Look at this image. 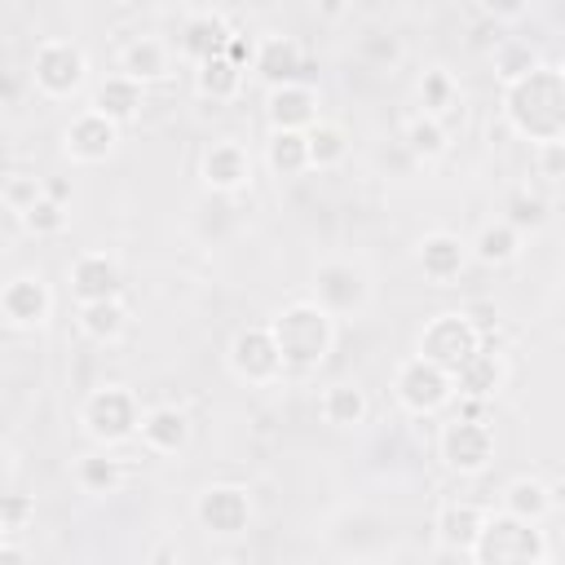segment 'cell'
<instances>
[{
  "label": "cell",
  "mask_w": 565,
  "mask_h": 565,
  "mask_svg": "<svg viewBox=\"0 0 565 565\" xmlns=\"http://www.w3.org/2000/svg\"><path fill=\"white\" fill-rule=\"evenodd\" d=\"M0 199H4L9 216H18V221H22V216L44 199V181H40V177H26V172H9V177H4Z\"/></svg>",
  "instance_id": "37"
},
{
  "label": "cell",
  "mask_w": 565,
  "mask_h": 565,
  "mask_svg": "<svg viewBox=\"0 0 565 565\" xmlns=\"http://www.w3.org/2000/svg\"><path fill=\"white\" fill-rule=\"evenodd\" d=\"M22 230L35 234V238H53V234H62V230H66V203H57V199L44 194V199L22 216Z\"/></svg>",
  "instance_id": "38"
},
{
  "label": "cell",
  "mask_w": 565,
  "mask_h": 565,
  "mask_svg": "<svg viewBox=\"0 0 565 565\" xmlns=\"http://www.w3.org/2000/svg\"><path fill=\"white\" fill-rule=\"evenodd\" d=\"M393 397L411 415H437V411H446L455 402V375L446 366L428 362L424 353H411L393 371Z\"/></svg>",
  "instance_id": "7"
},
{
  "label": "cell",
  "mask_w": 565,
  "mask_h": 565,
  "mask_svg": "<svg viewBox=\"0 0 565 565\" xmlns=\"http://www.w3.org/2000/svg\"><path fill=\"white\" fill-rule=\"evenodd\" d=\"M437 455H441V463H446L450 472H459V477L486 472L490 459H494V428H490V419L455 415V419L441 428V437H437Z\"/></svg>",
  "instance_id": "10"
},
{
  "label": "cell",
  "mask_w": 565,
  "mask_h": 565,
  "mask_svg": "<svg viewBox=\"0 0 565 565\" xmlns=\"http://www.w3.org/2000/svg\"><path fill=\"white\" fill-rule=\"evenodd\" d=\"M534 168H539V177H547V181H565V141H543V146H534Z\"/></svg>",
  "instance_id": "40"
},
{
  "label": "cell",
  "mask_w": 565,
  "mask_h": 565,
  "mask_svg": "<svg viewBox=\"0 0 565 565\" xmlns=\"http://www.w3.org/2000/svg\"><path fill=\"white\" fill-rule=\"evenodd\" d=\"M265 163L278 181H296L313 168L309 159V132H291V128H269V141H265Z\"/></svg>",
  "instance_id": "26"
},
{
  "label": "cell",
  "mask_w": 565,
  "mask_h": 565,
  "mask_svg": "<svg viewBox=\"0 0 565 565\" xmlns=\"http://www.w3.org/2000/svg\"><path fill=\"white\" fill-rule=\"evenodd\" d=\"M243 75H247V71H243L238 62H230L225 53H216V57H207V62L194 66V88H199V97L230 102V97H238Z\"/></svg>",
  "instance_id": "30"
},
{
  "label": "cell",
  "mask_w": 565,
  "mask_h": 565,
  "mask_svg": "<svg viewBox=\"0 0 565 565\" xmlns=\"http://www.w3.org/2000/svg\"><path fill=\"white\" fill-rule=\"evenodd\" d=\"M463 313L477 322V331H481V335H490V331L499 327V309H494L490 300H472V305H463Z\"/></svg>",
  "instance_id": "41"
},
{
  "label": "cell",
  "mask_w": 565,
  "mask_h": 565,
  "mask_svg": "<svg viewBox=\"0 0 565 565\" xmlns=\"http://www.w3.org/2000/svg\"><path fill=\"white\" fill-rule=\"evenodd\" d=\"M0 318L13 331H40L53 318V287L40 274H13L0 287Z\"/></svg>",
  "instance_id": "13"
},
{
  "label": "cell",
  "mask_w": 565,
  "mask_h": 565,
  "mask_svg": "<svg viewBox=\"0 0 565 565\" xmlns=\"http://www.w3.org/2000/svg\"><path fill=\"white\" fill-rule=\"evenodd\" d=\"M503 119L516 137L543 146L565 141V75L556 66H534L525 79L503 88Z\"/></svg>",
  "instance_id": "1"
},
{
  "label": "cell",
  "mask_w": 565,
  "mask_h": 565,
  "mask_svg": "<svg viewBox=\"0 0 565 565\" xmlns=\"http://www.w3.org/2000/svg\"><path fill=\"white\" fill-rule=\"evenodd\" d=\"M225 57H230V62H238V66L247 71V66L256 62V40H247V35H234V40H230V49H225Z\"/></svg>",
  "instance_id": "43"
},
{
  "label": "cell",
  "mask_w": 565,
  "mask_h": 565,
  "mask_svg": "<svg viewBox=\"0 0 565 565\" xmlns=\"http://www.w3.org/2000/svg\"><path fill=\"white\" fill-rule=\"evenodd\" d=\"M468 256H472V243H463V238L450 234V230H433V234H424V238L415 243V265H419V274H424L428 282H437V287H450V282L463 274Z\"/></svg>",
  "instance_id": "16"
},
{
  "label": "cell",
  "mask_w": 565,
  "mask_h": 565,
  "mask_svg": "<svg viewBox=\"0 0 565 565\" xmlns=\"http://www.w3.org/2000/svg\"><path fill=\"white\" fill-rule=\"evenodd\" d=\"M344 154H349V132L340 124H331V119H318L309 128V159H313V168H340Z\"/></svg>",
  "instance_id": "35"
},
{
  "label": "cell",
  "mask_w": 565,
  "mask_h": 565,
  "mask_svg": "<svg viewBox=\"0 0 565 565\" xmlns=\"http://www.w3.org/2000/svg\"><path fill=\"white\" fill-rule=\"evenodd\" d=\"M552 322H556V331L565 335V291L556 296V305H552Z\"/></svg>",
  "instance_id": "45"
},
{
  "label": "cell",
  "mask_w": 565,
  "mask_h": 565,
  "mask_svg": "<svg viewBox=\"0 0 565 565\" xmlns=\"http://www.w3.org/2000/svg\"><path fill=\"white\" fill-rule=\"evenodd\" d=\"M459 106V84H455V75L446 71V66H428L424 75H419V110L424 115H450Z\"/></svg>",
  "instance_id": "33"
},
{
  "label": "cell",
  "mask_w": 565,
  "mask_h": 565,
  "mask_svg": "<svg viewBox=\"0 0 565 565\" xmlns=\"http://www.w3.org/2000/svg\"><path fill=\"white\" fill-rule=\"evenodd\" d=\"M534 66H543V57H539V49L530 40H503L494 49V75H499L503 88L516 84V79H525Z\"/></svg>",
  "instance_id": "34"
},
{
  "label": "cell",
  "mask_w": 565,
  "mask_h": 565,
  "mask_svg": "<svg viewBox=\"0 0 565 565\" xmlns=\"http://www.w3.org/2000/svg\"><path fill=\"white\" fill-rule=\"evenodd\" d=\"M66 282H71V296L75 305H93V300H115L124 296V269L115 256L106 252H84L71 260L66 269Z\"/></svg>",
  "instance_id": "15"
},
{
  "label": "cell",
  "mask_w": 565,
  "mask_h": 565,
  "mask_svg": "<svg viewBox=\"0 0 565 565\" xmlns=\"http://www.w3.org/2000/svg\"><path fill=\"white\" fill-rule=\"evenodd\" d=\"M79 331H84L93 344H115V340L128 331V305H124V296L79 305Z\"/></svg>",
  "instance_id": "28"
},
{
  "label": "cell",
  "mask_w": 565,
  "mask_h": 565,
  "mask_svg": "<svg viewBox=\"0 0 565 565\" xmlns=\"http://www.w3.org/2000/svg\"><path fill=\"white\" fill-rule=\"evenodd\" d=\"M481 344H486V335L477 331V322L463 309H446V313L424 322V331L415 340V353H424L428 362H437V366H446L455 375Z\"/></svg>",
  "instance_id": "8"
},
{
  "label": "cell",
  "mask_w": 565,
  "mask_h": 565,
  "mask_svg": "<svg viewBox=\"0 0 565 565\" xmlns=\"http://www.w3.org/2000/svg\"><path fill=\"white\" fill-rule=\"evenodd\" d=\"M508 384V362L503 353H494L490 344H481L459 371H455V397H472V402H494Z\"/></svg>",
  "instance_id": "18"
},
{
  "label": "cell",
  "mask_w": 565,
  "mask_h": 565,
  "mask_svg": "<svg viewBox=\"0 0 565 565\" xmlns=\"http://www.w3.org/2000/svg\"><path fill=\"white\" fill-rule=\"evenodd\" d=\"M88 106L102 110L106 119H115V124L124 128V124H132V119L141 115V106H146V84L132 79V75H124V71H119V75H106V79L93 88Z\"/></svg>",
  "instance_id": "23"
},
{
  "label": "cell",
  "mask_w": 565,
  "mask_h": 565,
  "mask_svg": "<svg viewBox=\"0 0 565 565\" xmlns=\"http://www.w3.org/2000/svg\"><path fill=\"white\" fill-rule=\"evenodd\" d=\"M141 402L132 388L124 384H97L84 402H79V428L93 446H124L132 437H141Z\"/></svg>",
  "instance_id": "4"
},
{
  "label": "cell",
  "mask_w": 565,
  "mask_h": 565,
  "mask_svg": "<svg viewBox=\"0 0 565 565\" xmlns=\"http://www.w3.org/2000/svg\"><path fill=\"white\" fill-rule=\"evenodd\" d=\"M265 124L269 128H291V132H309L318 124V93L309 84H278L265 93Z\"/></svg>",
  "instance_id": "17"
},
{
  "label": "cell",
  "mask_w": 565,
  "mask_h": 565,
  "mask_svg": "<svg viewBox=\"0 0 565 565\" xmlns=\"http://www.w3.org/2000/svg\"><path fill=\"white\" fill-rule=\"evenodd\" d=\"M252 516H256L252 494H247V486H234V481L203 486L199 499H194V521L212 539H238V534H247Z\"/></svg>",
  "instance_id": "11"
},
{
  "label": "cell",
  "mask_w": 565,
  "mask_h": 565,
  "mask_svg": "<svg viewBox=\"0 0 565 565\" xmlns=\"http://www.w3.org/2000/svg\"><path fill=\"white\" fill-rule=\"evenodd\" d=\"M521 238H525V234L499 216V221H490V225L477 230V238H472V256H477L481 265H512V260L521 256Z\"/></svg>",
  "instance_id": "31"
},
{
  "label": "cell",
  "mask_w": 565,
  "mask_h": 565,
  "mask_svg": "<svg viewBox=\"0 0 565 565\" xmlns=\"http://www.w3.org/2000/svg\"><path fill=\"white\" fill-rule=\"evenodd\" d=\"M44 194L57 199V203H71V181H62V177L57 181H44Z\"/></svg>",
  "instance_id": "44"
},
{
  "label": "cell",
  "mask_w": 565,
  "mask_h": 565,
  "mask_svg": "<svg viewBox=\"0 0 565 565\" xmlns=\"http://www.w3.org/2000/svg\"><path fill=\"white\" fill-rule=\"evenodd\" d=\"M402 141H406V150H411L419 163H437V159H446V150H450V132H446V124H441L437 115H424V110L406 119Z\"/></svg>",
  "instance_id": "29"
},
{
  "label": "cell",
  "mask_w": 565,
  "mask_h": 565,
  "mask_svg": "<svg viewBox=\"0 0 565 565\" xmlns=\"http://www.w3.org/2000/svg\"><path fill=\"white\" fill-rule=\"evenodd\" d=\"M556 71H561V75H565V57H561V62H556Z\"/></svg>",
  "instance_id": "46"
},
{
  "label": "cell",
  "mask_w": 565,
  "mask_h": 565,
  "mask_svg": "<svg viewBox=\"0 0 565 565\" xmlns=\"http://www.w3.org/2000/svg\"><path fill=\"white\" fill-rule=\"evenodd\" d=\"M31 84L49 97V102H71L84 84H88V53L75 40H40L31 53Z\"/></svg>",
  "instance_id": "5"
},
{
  "label": "cell",
  "mask_w": 565,
  "mask_h": 565,
  "mask_svg": "<svg viewBox=\"0 0 565 565\" xmlns=\"http://www.w3.org/2000/svg\"><path fill=\"white\" fill-rule=\"evenodd\" d=\"M318 411H322V419L331 424V428H358V424H366V415H371V397H366V388H358V384H331L327 393H322V402H318Z\"/></svg>",
  "instance_id": "27"
},
{
  "label": "cell",
  "mask_w": 565,
  "mask_h": 565,
  "mask_svg": "<svg viewBox=\"0 0 565 565\" xmlns=\"http://www.w3.org/2000/svg\"><path fill=\"white\" fill-rule=\"evenodd\" d=\"M481 9H486L490 18H503V22H512V18H521V13L530 9V0H481Z\"/></svg>",
  "instance_id": "42"
},
{
  "label": "cell",
  "mask_w": 565,
  "mask_h": 565,
  "mask_svg": "<svg viewBox=\"0 0 565 565\" xmlns=\"http://www.w3.org/2000/svg\"><path fill=\"white\" fill-rule=\"evenodd\" d=\"M194 437V424L181 406H150L141 415V446L150 455H181Z\"/></svg>",
  "instance_id": "20"
},
{
  "label": "cell",
  "mask_w": 565,
  "mask_h": 565,
  "mask_svg": "<svg viewBox=\"0 0 565 565\" xmlns=\"http://www.w3.org/2000/svg\"><path fill=\"white\" fill-rule=\"evenodd\" d=\"M230 40H234V31H230V22H225L221 13H190V18L181 22L177 49H181V57H190V62L199 66V62L225 53Z\"/></svg>",
  "instance_id": "21"
},
{
  "label": "cell",
  "mask_w": 565,
  "mask_h": 565,
  "mask_svg": "<svg viewBox=\"0 0 565 565\" xmlns=\"http://www.w3.org/2000/svg\"><path fill=\"white\" fill-rule=\"evenodd\" d=\"M199 177H203V185H207L212 194H221V199L243 194V190L252 185V154H247V146L234 141V137L212 141V146L203 150Z\"/></svg>",
  "instance_id": "14"
},
{
  "label": "cell",
  "mask_w": 565,
  "mask_h": 565,
  "mask_svg": "<svg viewBox=\"0 0 565 565\" xmlns=\"http://www.w3.org/2000/svg\"><path fill=\"white\" fill-rule=\"evenodd\" d=\"M335 313H327L313 296L309 300H291L274 313V340L282 349L287 375H309L327 362V353L335 349Z\"/></svg>",
  "instance_id": "2"
},
{
  "label": "cell",
  "mask_w": 565,
  "mask_h": 565,
  "mask_svg": "<svg viewBox=\"0 0 565 565\" xmlns=\"http://www.w3.org/2000/svg\"><path fill=\"white\" fill-rule=\"evenodd\" d=\"M547 556H552V547H547V534L539 530V521H525V516L499 508V512H486L468 561H477V565H543Z\"/></svg>",
  "instance_id": "3"
},
{
  "label": "cell",
  "mask_w": 565,
  "mask_h": 565,
  "mask_svg": "<svg viewBox=\"0 0 565 565\" xmlns=\"http://www.w3.org/2000/svg\"><path fill=\"white\" fill-rule=\"evenodd\" d=\"M552 490H547V481H539V477H512L508 486H503V508L508 512H516V516H525V521H547V512H552Z\"/></svg>",
  "instance_id": "32"
},
{
  "label": "cell",
  "mask_w": 565,
  "mask_h": 565,
  "mask_svg": "<svg viewBox=\"0 0 565 565\" xmlns=\"http://www.w3.org/2000/svg\"><path fill=\"white\" fill-rule=\"evenodd\" d=\"M225 366L247 388H274L278 380H287V362H282V349H278L269 322L234 331V340L225 349Z\"/></svg>",
  "instance_id": "6"
},
{
  "label": "cell",
  "mask_w": 565,
  "mask_h": 565,
  "mask_svg": "<svg viewBox=\"0 0 565 565\" xmlns=\"http://www.w3.org/2000/svg\"><path fill=\"white\" fill-rule=\"evenodd\" d=\"M371 274L358 265V260H344V256H331L313 269V300L335 313V318H358L366 313L371 305Z\"/></svg>",
  "instance_id": "9"
},
{
  "label": "cell",
  "mask_w": 565,
  "mask_h": 565,
  "mask_svg": "<svg viewBox=\"0 0 565 565\" xmlns=\"http://www.w3.org/2000/svg\"><path fill=\"white\" fill-rule=\"evenodd\" d=\"M256 79L265 88H278V84H296L300 71H305V53L291 35H265L256 40V62H252Z\"/></svg>",
  "instance_id": "19"
},
{
  "label": "cell",
  "mask_w": 565,
  "mask_h": 565,
  "mask_svg": "<svg viewBox=\"0 0 565 565\" xmlns=\"http://www.w3.org/2000/svg\"><path fill=\"white\" fill-rule=\"evenodd\" d=\"M119 71L141 79V84H159V79L172 75V49L154 35H137L119 49Z\"/></svg>",
  "instance_id": "24"
},
{
  "label": "cell",
  "mask_w": 565,
  "mask_h": 565,
  "mask_svg": "<svg viewBox=\"0 0 565 565\" xmlns=\"http://www.w3.org/2000/svg\"><path fill=\"white\" fill-rule=\"evenodd\" d=\"M481 521H486V512L477 508V503H441V512H437V521H433V534H437V543H441V552H450V556H472V543H477V534H481Z\"/></svg>",
  "instance_id": "22"
},
{
  "label": "cell",
  "mask_w": 565,
  "mask_h": 565,
  "mask_svg": "<svg viewBox=\"0 0 565 565\" xmlns=\"http://www.w3.org/2000/svg\"><path fill=\"white\" fill-rule=\"evenodd\" d=\"M35 521V499L31 494H4V503H0V539H18L26 525Z\"/></svg>",
  "instance_id": "39"
},
{
  "label": "cell",
  "mask_w": 565,
  "mask_h": 565,
  "mask_svg": "<svg viewBox=\"0 0 565 565\" xmlns=\"http://www.w3.org/2000/svg\"><path fill=\"white\" fill-rule=\"evenodd\" d=\"M124 477H128V472H124V459L110 455V446H97V450H88V455L75 459V486H79L84 494H93V499L119 494Z\"/></svg>",
  "instance_id": "25"
},
{
  "label": "cell",
  "mask_w": 565,
  "mask_h": 565,
  "mask_svg": "<svg viewBox=\"0 0 565 565\" xmlns=\"http://www.w3.org/2000/svg\"><path fill=\"white\" fill-rule=\"evenodd\" d=\"M115 146H119V124L106 119L93 106H84L79 115H71V124L62 128V154L71 163H84V168L106 163L115 154Z\"/></svg>",
  "instance_id": "12"
},
{
  "label": "cell",
  "mask_w": 565,
  "mask_h": 565,
  "mask_svg": "<svg viewBox=\"0 0 565 565\" xmlns=\"http://www.w3.org/2000/svg\"><path fill=\"white\" fill-rule=\"evenodd\" d=\"M503 221L516 225L521 234H534V230L547 225V203L539 194H530V190H512L508 203H503Z\"/></svg>",
  "instance_id": "36"
}]
</instances>
